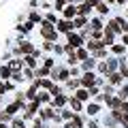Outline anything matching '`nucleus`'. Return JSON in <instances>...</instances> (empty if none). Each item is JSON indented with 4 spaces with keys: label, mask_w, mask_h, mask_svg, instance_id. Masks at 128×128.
Listing matches in <instances>:
<instances>
[{
    "label": "nucleus",
    "mask_w": 128,
    "mask_h": 128,
    "mask_svg": "<svg viewBox=\"0 0 128 128\" xmlns=\"http://www.w3.org/2000/svg\"><path fill=\"white\" fill-rule=\"evenodd\" d=\"M83 66H86V68H92V66H94V60H88V62L83 64Z\"/></svg>",
    "instance_id": "4468645a"
},
{
    "label": "nucleus",
    "mask_w": 128,
    "mask_h": 128,
    "mask_svg": "<svg viewBox=\"0 0 128 128\" xmlns=\"http://www.w3.org/2000/svg\"><path fill=\"white\" fill-rule=\"evenodd\" d=\"M109 105H111V107H120V100H115V98H111V100H109Z\"/></svg>",
    "instance_id": "ddd939ff"
},
{
    "label": "nucleus",
    "mask_w": 128,
    "mask_h": 128,
    "mask_svg": "<svg viewBox=\"0 0 128 128\" xmlns=\"http://www.w3.org/2000/svg\"><path fill=\"white\" fill-rule=\"evenodd\" d=\"M54 105H64V96H58V98H56V100H54Z\"/></svg>",
    "instance_id": "1a4fd4ad"
},
{
    "label": "nucleus",
    "mask_w": 128,
    "mask_h": 128,
    "mask_svg": "<svg viewBox=\"0 0 128 128\" xmlns=\"http://www.w3.org/2000/svg\"><path fill=\"white\" fill-rule=\"evenodd\" d=\"M77 56H79V58H86L88 51H86V49H79V51H77Z\"/></svg>",
    "instance_id": "9b49d317"
},
{
    "label": "nucleus",
    "mask_w": 128,
    "mask_h": 128,
    "mask_svg": "<svg viewBox=\"0 0 128 128\" xmlns=\"http://www.w3.org/2000/svg\"><path fill=\"white\" fill-rule=\"evenodd\" d=\"M0 73H2V77H6V75H9V68H6V66H2V68H0Z\"/></svg>",
    "instance_id": "2eb2a0df"
},
{
    "label": "nucleus",
    "mask_w": 128,
    "mask_h": 128,
    "mask_svg": "<svg viewBox=\"0 0 128 128\" xmlns=\"http://www.w3.org/2000/svg\"><path fill=\"white\" fill-rule=\"evenodd\" d=\"M111 83H120V75H111Z\"/></svg>",
    "instance_id": "f8f14e48"
},
{
    "label": "nucleus",
    "mask_w": 128,
    "mask_h": 128,
    "mask_svg": "<svg viewBox=\"0 0 128 128\" xmlns=\"http://www.w3.org/2000/svg\"><path fill=\"white\" fill-rule=\"evenodd\" d=\"M22 51H26V54H32L34 49H32V45H30V43H22Z\"/></svg>",
    "instance_id": "7ed1b4c3"
},
{
    "label": "nucleus",
    "mask_w": 128,
    "mask_h": 128,
    "mask_svg": "<svg viewBox=\"0 0 128 128\" xmlns=\"http://www.w3.org/2000/svg\"><path fill=\"white\" fill-rule=\"evenodd\" d=\"M68 41H70V45H79V36H73V34H70Z\"/></svg>",
    "instance_id": "0eeeda50"
},
{
    "label": "nucleus",
    "mask_w": 128,
    "mask_h": 128,
    "mask_svg": "<svg viewBox=\"0 0 128 128\" xmlns=\"http://www.w3.org/2000/svg\"><path fill=\"white\" fill-rule=\"evenodd\" d=\"M83 86H94V77L92 75H86L83 77Z\"/></svg>",
    "instance_id": "f03ea898"
},
{
    "label": "nucleus",
    "mask_w": 128,
    "mask_h": 128,
    "mask_svg": "<svg viewBox=\"0 0 128 128\" xmlns=\"http://www.w3.org/2000/svg\"><path fill=\"white\" fill-rule=\"evenodd\" d=\"M43 36L45 38H56V30L49 26V24H45V28H43Z\"/></svg>",
    "instance_id": "f257e3e1"
},
{
    "label": "nucleus",
    "mask_w": 128,
    "mask_h": 128,
    "mask_svg": "<svg viewBox=\"0 0 128 128\" xmlns=\"http://www.w3.org/2000/svg\"><path fill=\"white\" fill-rule=\"evenodd\" d=\"M86 98H88V92H79L77 94V100H86Z\"/></svg>",
    "instance_id": "6e6552de"
},
{
    "label": "nucleus",
    "mask_w": 128,
    "mask_h": 128,
    "mask_svg": "<svg viewBox=\"0 0 128 128\" xmlns=\"http://www.w3.org/2000/svg\"><path fill=\"white\" fill-rule=\"evenodd\" d=\"M75 13H77V9H75V6H68V9H66V13H64V15H66V17H73Z\"/></svg>",
    "instance_id": "39448f33"
},
{
    "label": "nucleus",
    "mask_w": 128,
    "mask_h": 128,
    "mask_svg": "<svg viewBox=\"0 0 128 128\" xmlns=\"http://www.w3.org/2000/svg\"><path fill=\"white\" fill-rule=\"evenodd\" d=\"M0 128H4V126H2V124H0Z\"/></svg>",
    "instance_id": "dca6fc26"
},
{
    "label": "nucleus",
    "mask_w": 128,
    "mask_h": 128,
    "mask_svg": "<svg viewBox=\"0 0 128 128\" xmlns=\"http://www.w3.org/2000/svg\"><path fill=\"white\" fill-rule=\"evenodd\" d=\"M60 28H62V32H68L70 30V24L68 22H62V24H60Z\"/></svg>",
    "instance_id": "423d86ee"
},
{
    "label": "nucleus",
    "mask_w": 128,
    "mask_h": 128,
    "mask_svg": "<svg viewBox=\"0 0 128 128\" xmlns=\"http://www.w3.org/2000/svg\"><path fill=\"white\" fill-rule=\"evenodd\" d=\"M109 30H111V32H120V24H118V22H111V24H109Z\"/></svg>",
    "instance_id": "20e7f679"
},
{
    "label": "nucleus",
    "mask_w": 128,
    "mask_h": 128,
    "mask_svg": "<svg viewBox=\"0 0 128 128\" xmlns=\"http://www.w3.org/2000/svg\"><path fill=\"white\" fill-rule=\"evenodd\" d=\"M88 11H90V4H83L81 9H79V13H88Z\"/></svg>",
    "instance_id": "9d476101"
},
{
    "label": "nucleus",
    "mask_w": 128,
    "mask_h": 128,
    "mask_svg": "<svg viewBox=\"0 0 128 128\" xmlns=\"http://www.w3.org/2000/svg\"><path fill=\"white\" fill-rule=\"evenodd\" d=\"M120 2H124V0H120Z\"/></svg>",
    "instance_id": "f3484780"
}]
</instances>
